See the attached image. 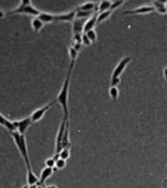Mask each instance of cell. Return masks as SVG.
Masks as SVG:
<instances>
[{"instance_id":"cell-1","label":"cell","mask_w":167,"mask_h":188,"mask_svg":"<svg viewBox=\"0 0 167 188\" xmlns=\"http://www.w3.org/2000/svg\"><path fill=\"white\" fill-rule=\"evenodd\" d=\"M71 70L69 69L67 75L65 78V81L63 83V86L56 98V101L58 102L64 111V119L66 122H69V90H70V76Z\"/></svg>"},{"instance_id":"cell-2","label":"cell","mask_w":167,"mask_h":188,"mask_svg":"<svg viewBox=\"0 0 167 188\" xmlns=\"http://www.w3.org/2000/svg\"><path fill=\"white\" fill-rule=\"evenodd\" d=\"M10 134H11V136L14 140L16 146H17L21 156L23 157V160L25 163L27 170H32L30 166V161H29V157H28V151L27 142H25V134H21L18 131H11Z\"/></svg>"},{"instance_id":"cell-3","label":"cell","mask_w":167,"mask_h":188,"mask_svg":"<svg viewBox=\"0 0 167 188\" xmlns=\"http://www.w3.org/2000/svg\"><path fill=\"white\" fill-rule=\"evenodd\" d=\"M11 14H25V15H30V16H37L41 13L39 10L36 9L30 1L25 0L20 3V5L15 8L13 11L10 12Z\"/></svg>"},{"instance_id":"cell-4","label":"cell","mask_w":167,"mask_h":188,"mask_svg":"<svg viewBox=\"0 0 167 188\" xmlns=\"http://www.w3.org/2000/svg\"><path fill=\"white\" fill-rule=\"evenodd\" d=\"M66 119L63 118L62 119V123H61V125L59 127V130H58V133H57V137H56V144H55V154H60V152L63 149V145H62V142H63V137H64V134H65V130H66Z\"/></svg>"},{"instance_id":"cell-5","label":"cell","mask_w":167,"mask_h":188,"mask_svg":"<svg viewBox=\"0 0 167 188\" xmlns=\"http://www.w3.org/2000/svg\"><path fill=\"white\" fill-rule=\"evenodd\" d=\"M56 102H57V101H56V99H55L54 101L50 102L49 104H47V105H45V106H43V107H41V108L37 109V110H35V111H34L32 114H31V116H30L31 121H32V123L39 122L40 119L44 117L45 113H46L47 111H48V110H49L52 106H53Z\"/></svg>"},{"instance_id":"cell-6","label":"cell","mask_w":167,"mask_h":188,"mask_svg":"<svg viewBox=\"0 0 167 188\" xmlns=\"http://www.w3.org/2000/svg\"><path fill=\"white\" fill-rule=\"evenodd\" d=\"M132 60V57H125V58H123L120 62L118 63V64L116 65V67L114 68V70L112 71V78H118L120 77L121 74L123 72V71L125 70V68H126V66L129 64L130 62H131Z\"/></svg>"},{"instance_id":"cell-7","label":"cell","mask_w":167,"mask_h":188,"mask_svg":"<svg viewBox=\"0 0 167 188\" xmlns=\"http://www.w3.org/2000/svg\"><path fill=\"white\" fill-rule=\"evenodd\" d=\"M14 125L16 129H17V131L21 134H25V132L27 131L28 129V127H30L31 124H32V121H31V118L28 117V118H25L23 119H21V121H16V122H13Z\"/></svg>"},{"instance_id":"cell-8","label":"cell","mask_w":167,"mask_h":188,"mask_svg":"<svg viewBox=\"0 0 167 188\" xmlns=\"http://www.w3.org/2000/svg\"><path fill=\"white\" fill-rule=\"evenodd\" d=\"M154 6H150V5H144V6L138 7L136 9L124 11L123 14H125V15H141V14H148L150 12H154Z\"/></svg>"},{"instance_id":"cell-9","label":"cell","mask_w":167,"mask_h":188,"mask_svg":"<svg viewBox=\"0 0 167 188\" xmlns=\"http://www.w3.org/2000/svg\"><path fill=\"white\" fill-rule=\"evenodd\" d=\"M76 16V10L69 13L56 15V22H74Z\"/></svg>"},{"instance_id":"cell-10","label":"cell","mask_w":167,"mask_h":188,"mask_svg":"<svg viewBox=\"0 0 167 188\" xmlns=\"http://www.w3.org/2000/svg\"><path fill=\"white\" fill-rule=\"evenodd\" d=\"M53 169L51 168H47V166H45V168L42 170V171H41V174H40V178H39V182H38V185H41L43 186L45 181L49 178V177L53 174Z\"/></svg>"},{"instance_id":"cell-11","label":"cell","mask_w":167,"mask_h":188,"mask_svg":"<svg viewBox=\"0 0 167 188\" xmlns=\"http://www.w3.org/2000/svg\"><path fill=\"white\" fill-rule=\"evenodd\" d=\"M84 25L85 22L83 19H75L72 22V31H74V34L81 33L83 31V29H84Z\"/></svg>"},{"instance_id":"cell-12","label":"cell","mask_w":167,"mask_h":188,"mask_svg":"<svg viewBox=\"0 0 167 188\" xmlns=\"http://www.w3.org/2000/svg\"><path fill=\"white\" fill-rule=\"evenodd\" d=\"M0 125H3L4 127H6L10 132L17 131V129H16L13 122L9 121V119L7 118H5L1 113H0Z\"/></svg>"},{"instance_id":"cell-13","label":"cell","mask_w":167,"mask_h":188,"mask_svg":"<svg viewBox=\"0 0 167 188\" xmlns=\"http://www.w3.org/2000/svg\"><path fill=\"white\" fill-rule=\"evenodd\" d=\"M37 18H38L44 25H45V24L52 23V22H56V15L50 14V13L41 12V13L38 15Z\"/></svg>"},{"instance_id":"cell-14","label":"cell","mask_w":167,"mask_h":188,"mask_svg":"<svg viewBox=\"0 0 167 188\" xmlns=\"http://www.w3.org/2000/svg\"><path fill=\"white\" fill-rule=\"evenodd\" d=\"M97 17H98V15L96 14V15L92 16V17H91L89 20L86 21L85 25H84V29H83V33H88L89 30L94 29L95 25H97Z\"/></svg>"},{"instance_id":"cell-15","label":"cell","mask_w":167,"mask_h":188,"mask_svg":"<svg viewBox=\"0 0 167 188\" xmlns=\"http://www.w3.org/2000/svg\"><path fill=\"white\" fill-rule=\"evenodd\" d=\"M63 149L64 148H70V123H66V130H65V134L64 137H63Z\"/></svg>"},{"instance_id":"cell-16","label":"cell","mask_w":167,"mask_h":188,"mask_svg":"<svg viewBox=\"0 0 167 188\" xmlns=\"http://www.w3.org/2000/svg\"><path fill=\"white\" fill-rule=\"evenodd\" d=\"M27 182L28 185H35L38 184L39 179L37 178V176L34 174V172L32 170H28V175H27Z\"/></svg>"},{"instance_id":"cell-17","label":"cell","mask_w":167,"mask_h":188,"mask_svg":"<svg viewBox=\"0 0 167 188\" xmlns=\"http://www.w3.org/2000/svg\"><path fill=\"white\" fill-rule=\"evenodd\" d=\"M98 6L97 3L95 2H86L80 5L76 10H79V11H94L95 12V9Z\"/></svg>"},{"instance_id":"cell-18","label":"cell","mask_w":167,"mask_h":188,"mask_svg":"<svg viewBox=\"0 0 167 188\" xmlns=\"http://www.w3.org/2000/svg\"><path fill=\"white\" fill-rule=\"evenodd\" d=\"M153 6L154 10H156L159 14H166L167 13V9L165 8V2H161V1H154L153 2Z\"/></svg>"},{"instance_id":"cell-19","label":"cell","mask_w":167,"mask_h":188,"mask_svg":"<svg viewBox=\"0 0 167 188\" xmlns=\"http://www.w3.org/2000/svg\"><path fill=\"white\" fill-rule=\"evenodd\" d=\"M69 53H70V70L72 71L75 64V61L77 58V55H78V52L76 50H74L72 47H70L69 49Z\"/></svg>"},{"instance_id":"cell-20","label":"cell","mask_w":167,"mask_h":188,"mask_svg":"<svg viewBox=\"0 0 167 188\" xmlns=\"http://www.w3.org/2000/svg\"><path fill=\"white\" fill-rule=\"evenodd\" d=\"M44 24L41 22V21L37 18L35 17L34 19H32V22H31V27H32L33 30L35 31V33H38V31H40V29L43 28Z\"/></svg>"},{"instance_id":"cell-21","label":"cell","mask_w":167,"mask_h":188,"mask_svg":"<svg viewBox=\"0 0 167 188\" xmlns=\"http://www.w3.org/2000/svg\"><path fill=\"white\" fill-rule=\"evenodd\" d=\"M111 5H112V1H102V2H100V4L98 5L99 14L103 13V12H106V11H108L109 8H111Z\"/></svg>"},{"instance_id":"cell-22","label":"cell","mask_w":167,"mask_h":188,"mask_svg":"<svg viewBox=\"0 0 167 188\" xmlns=\"http://www.w3.org/2000/svg\"><path fill=\"white\" fill-rule=\"evenodd\" d=\"M112 11L108 10V11H106V12H103V13L98 14V17H97V25H100L101 23L104 22V21H106L107 19H108L109 16L112 15Z\"/></svg>"},{"instance_id":"cell-23","label":"cell","mask_w":167,"mask_h":188,"mask_svg":"<svg viewBox=\"0 0 167 188\" xmlns=\"http://www.w3.org/2000/svg\"><path fill=\"white\" fill-rule=\"evenodd\" d=\"M94 11H79V10H76V16L75 19H85L89 16L93 15Z\"/></svg>"},{"instance_id":"cell-24","label":"cell","mask_w":167,"mask_h":188,"mask_svg":"<svg viewBox=\"0 0 167 188\" xmlns=\"http://www.w3.org/2000/svg\"><path fill=\"white\" fill-rule=\"evenodd\" d=\"M108 94H109V97H111L113 101L117 100V98L119 96V90L117 87H112L111 86V88H109L108 90Z\"/></svg>"},{"instance_id":"cell-25","label":"cell","mask_w":167,"mask_h":188,"mask_svg":"<svg viewBox=\"0 0 167 188\" xmlns=\"http://www.w3.org/2000/svg\"><path fill=\"white\" fill-rule=\"evenodd\" d=\"M59 155H60V159H63V160L66 161L67 159L70 158V148L62 149V151L60 152Z\"/></svg>"},{"instance_id":"cell-26","label":"cell","mask_w":167,"mask_h":188,"mask_svg":"<svg viewBox=\"0 0 167 188\" xmlns=\"http://www.w3.org/2000/svg\"><path fill=\"white\" fill-rule=\"evenodd\" d=\"M86 35L88 36V38H89V40L91 41L92 43L96 42V41H97V33H96L95 29L89 30L88 33H86Z\"/></svg>"},{"instance_id":"cell-27","label":"cell","mask_w":167,"mask_h":188,"mask_svg":"<svg viewBox=\"0 0 167 188\" xmlns=\"http://www.w3.org/2000/svg\"><path fill=\"white\" fill-rule=\"evenodd\" d=\"M66 165V162L65 160H63V159H59L58 161L56 162V166H55V168H57V170H63V169H65V166Z\"/></svg>"},{"instance_id":"cell-28","label":"cell","mask_w":167,"mask_h":188,"mask_svg":"<svg viewBox=\"0 0 167 188\" xmlns=\"http://www.w3.org/2000/svg\"><path fill=\"white\" fill-rule=\"evenodd\" d=\"M45 166L47 168H51V169H54L55 166H56V161L53 158H49L45 160Z\"/></svg>"},{"instance_id":"cell-29","label":"cell","mask_w":167,"mask_h":188,"mask_svg":"<svg viewBox=\"0 0 167 188\" xmlns=\"http://www.w3.org/2000/svg\"><path fill=\"white\" fill-rule=\"evenodd\" d=\"M123 3H124V1H119V0H117V1H113V2H112V5H111V8H109V10H111V11H112V10H116V9L120 7Z\"/></svg>"},{"instance_id":"cell-30","label":"cell","mask_w":167,"mask_h":188,"mask_svg":"<svg viewBox=\"0 0 167 188\" xmlns=\"http://www.w3.org/2000/svg\"><path fill=\"white\" fill-rule=\"evenodd\" d=\"M92 42L88 38V36L86 35V33H83L82 34V44L85 45V46H89Z\"/></svg>"},{"instance_id":"cell-31","label":"cell","mask_w":167,"mask_h":188,"mask_svg":"<svg viewBox=\"0 0 167 188\" xmlns=\"http://www.w3.org/2000/svg\"><path fill=\"white\" fill-rule=\"evenodd\" d=\"M74 43H82V34L81 33L74 34Z\"/></svg>"},{"instance_id":"cell-32","label":"cell","mask_w":167,"mask_h":188,"mask_svg":"<svg viewBox=\"0 0 167 188\" xmlns=\"http://www.w3.org/2000/svg\"><path fill=\"white\" fill-rule=\"evenodd\" d=\"M119 83H120V78H112V81H111V86L112 87H116Z\"/></svg>"},{"instance_id":"cell-33","label":"cell","mask_w":167,"mask_h":188,"mask_svg":"<svg viewBox=\"0 0 167 188\" xmlns=\"http://www.w3.org/2000/svg\"><path fill=\"white\" fill-rule=\"evenodd\" d=\"M71 47H72V48H74V50H76V51L78 52V51H80V49H81L82 43H74V45H72Z\"/></svg>"},{"instance_id":"cell-34","label":"cell","mask_w":167,"mask_h":188,"mask_svg":"<svg viewBox=\"0 0 167 188\" xmlns=\"http://www.w3.org/2000/svg\"><path fill=\"white\" fill-rule=\"evenodd\" d=\"M163 76H164V78L167 80V67L164 68V70H163Z\"/></svg>"},{"instance_id":"cell-35","label":"cell","mask_w":167,"mask_h":188,"mask_svg":"<svg viewBox=\"0 0 167 188\" xmlns=\"http://www.w3.org/2000/svg\"><path fill=\"white\" fill-rule=\"evenodd\" d=\"M38 184H35V185H28V188H37Z\"/></svg>"},{"instance_id":"cell-36","label":"cell","mask_w":167,"mask_h":188,"mask_svg":"<svg viewBox=\"0 0 167 188\" xmlns=\"http://www.w3.org/2000/svg\"><path fill=\"white\" fill-rule=\"evenodd\" d=\"M4 16H5L4 12H3V11H0V19H1V18H3Z\"/></svg>"},{"instance_id":"cell-37","label":"cell","mask_w":167,"mask_h":188,"mask_svg":"<svg viewBox=\"0 0 167 188\" xmlns=\"http://www.w3.org/2000/svg\"><path fill=\"white\" fill-rule=\"evenodd\" d=\"M45 188H57L56 185H48V186H46Z\"/></svg>"},{"instance_id":"cell-38","label":"cell","mask_w":167,"mask_h":188,"mask_svg":"<svg viewBox=\"0 0 167 188\" xmlns=\"http://www.w3.org/2000/svg\"><path fill=\"white\" fill-rule=\"evenodd\" d=\"M37 188H45V187H43V186H41V185H38V187Z\"/></svg>"},{"instance_id":"cell-39","label":"cell","mask_w":167,"mask_h":188,"mask_svg":"<svg viewBox=\"0 0 167 188\" xmlns=\"http://www.w3.org/2000/svg\"><path fill=\"white\" fill-rule=\"evenodd\" d=\"M165 8H166V9H167V1H166V2H165Z\"/></svg>"},{"instance_id":"cell-40","label":"cell","mask_w":167,"mask_h":188,"mask_svg":"<svg viewBox=\"0 0 167 188\" xmlns=\"http://www.w3.org/2000/svg\"><path fill=\"white\" fill-rule=\"evenodd\" d=\"M166 180H167V178H166Z\"/></svg>"}]
</instances>
